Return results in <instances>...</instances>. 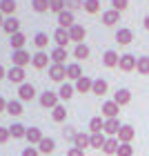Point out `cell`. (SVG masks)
Segmentation results:
<instances>
[{
	"mask_svg": "<svg viewBox=\"0 0 149 156\" xmlns=\"http://www.w3.org/2000/svg\"><path fill=\"white\" fill-rule=\"evenodd\" d=\"M60 101V96H58V91H51V89H47V91H42L40 94V105L42 107H47V109H54V107H58V103Z\"/></svg>",
	"mask_w": 149,
	"mask_h": 156,
	"instance_id": "1",
	"label": "cell"
},
{
	"mask_svg": "<svg viewBox=\"0 0 149 156\" xmlns=\"http://www.w3.org/2000/svg\"><path fill=\"white\" fill-rule=\"evenodd\" d=\"M49 78H51L54 83H65L67 78V65H56V62H51L49 65Z\"/></svg>",
	"mask_w": 149,
	"mask_h": 156,
	"instance_id": "2",
	"label": "cell"
},
{
	"mask_svg": "<svg viewBox=\"0 0 149 156\" xmlns=\"http://www.w3.org/2000/svg\"><path fill=\"white\" fill-rule=\"evenodd\" d=\"M31 58H33V56L27 51V49H18V51L11 54V62H13L16 67H27V65H31Z\"/></svg>",
	"mask_w": 149,
	"mask_h": 156,
	"instance_id": "3",
	"label": "cell"
},
{
	"mask_svg": "<svg viewBox=\"0 0 149 156\" xmlns=\"http://www.w3.org/2000/svg\"><path fill=\"white\" fill-rule=\"evenodd\" d=\"M25 67H16V65H11V69H7V80H11L13 85H23L25 83Z\"/></svg>",
	"mask_w": 149,
	"mask_h": 156,
	"instance_id": "4",
	"label": "cell"
},
{
	"mask_svg": "<svg viewBox=\"0 0 149 156\" xmlns=\"http://www.w3.org/2000/svg\"><path fill=\"white\" fill-rule=\"evenodd\" d=\"M69 31V40L71 42H76V45H80V42H85V38H87V29H85L82 25H74L71 29H67Z\"/></svg>",
	"mask_w": 149,
	"mask_h": 156,
	"instance_id": "5",
	"label": "cell"
},
{
	"mask_svg": "<svg viewBox=\"0 0 149 156\" xmlns=\"http://www.w3.org/2000/svg\"><path fill=\"white\" fill-rule=\"evenodd\" d=\"M138 65V58L133 54H123L120 56V62H118V67L123 69V72H133Z\"/></svg>",
	"mask_w": 149,
	"mask_h": 156,
	"instance_id": "6",
	"label": "cell"
},
{
	"mask_svg": "<svg viewBox=\"0 0 149 156\" xmlns=\"http://www.w3.org/2000/svg\"><path fill=\"white\" fill-rule=\"evenodd\" d=\"M120 120L118 118H105V127H102V134L105 136H118L120 132Z\"/></svg>",
	"mask_w": 149,
	"mask_h": 156,
	"instance_id": "7",
	"label": "cell"
},
{
	"mask_svg": "<svg viewBox=\"0 0 149 156\" xmlns=\"http://www.w3.org/2000/svg\"><path fill=\"white\" fill-rule=\"evenodd\" d=\"M76 25V18H74V11H60L58 13V27H62V29H71V27Z\"/></svg>",
	"mask_w": 149,
	"mask_h": 156,
	"instance_id": "8",
	"label": "cell"
},
{
	"mask_svg": "<svg viewBox=\"0 0 149 156\" xmlns=\"http://www.w3.org/2000/svg\"><path fill=\"white\" fill-rule=\"evenodd\" d=\"M18 98L20 101H33V98H36V87H33L31 83H23L18 87Z\"/></svg>",
	"mask_w": 149,
	"mask_h": 156,
	"instance_id": "9",
	"label": "cell"
},
{
	"mask_svg": "<svg viewBox=\"0 0 149 156\" xmlns=\"http://www.w3.org/2000/svg\"><path fill=\"white\" fill-rule=\"evenodd\" d=\"M118 23H120V11H116V9L102 11V25L105 27H116Z\"/></svg>",
	"mask_w": 149,
	"mask_h": 156,
	"instance_id": "10",
	"label": "cell"
},
{
	"mask_svg": "<svg viewBox=\"0 0 149 156\" xmlns=\"http://www.w3.org/2000/svg\"><path fill=\"white\" fill-rule=\"evenodd\" d=\"M120 114V105L113 103V101H105L102 103V116L105 118H118Z\"/></svg>",
	"mask_w": 149,
	"mask_h": 156,
	"instance_id": "11",
	"label": "cell"
},
{
	"mask_svg": "<svg viewBox=\"0 0 149 156\" xmlns=\"http://www.w3.org/2000/svg\"><path fill=\"white\" fill-rule=\"evenodd\" d=\"M111 101H113V103H118L120 107H123V105H129V101H131V91L127 89V87H118Z\"/></svg>",
	"mask_w": 149,
	"mask_h": 156,
	"instance_id": "12",
	"label": "cell"
},
{
	"mask_svg": "<svg viewBox=\"0 0 149 156\" xmlns=\"http://www.w3.org/2000/svg\"><path fill=\"white\" fill-rule=\"evenodd\" d=\"M131 40H133V31L129 27H120L116 31V42L118 45H131Z\"/></svg>",
	"mask_w": 149,
	"mask_h": 156,
	"instance_id": "13",
	"label": "cell"
},
{
	"mask_svg": "<svg viewBox=\"0 0 149 156\" xmlns=\"http://www.w3.org/2000/svg\"><path fill=\"white\" fill-rule=\"evenodd\" d=\"M49 60H51V56H49V54L36 51V54H33V58H31V65L36 69H45V67H49Z\"/></svg>",
	"mask_w": 149,
	"mask_h": 156,
	"instance_id": "14",
	"label": "cell"
},
{
	"mask_svg": "<svg viewBox=\"0 0 149 156\" xmlns=\"http://www.w3.org/2000/svg\"><path fill=\"white\" fill-rule=\"evenodd\" d=\"M133 136H136V129H133L131 125H123L116 138L120 140V143H131V140H133Z\"/></svg>",
	"mask_w": 149,
	"mask_h": 156,
	"instance_id": "15",
	"label": "cell"
},
{
	"mask_svg": "<svg viewBox=\"0 0 149 156\" xmlns=\"http://www.w3.org/2000/svg\"><path fill=\"white\" fill-rule=\"evenodd\" d=\"M74 87H76V91H78V94H89V91L94 89V80H91L89 76H82L80 80H76V85H74Z\"/></svg>",
	"mask_w": 149,
	"mask_h": 156,
	"instance_id": "16",
	"label": "cell"
},
{
	"mask_svg": "<svg viewBox=\"0 0 149 156\" xmlns=\"http://www.w3.org/2000/svg\"><path fill=\"white\" fill-rule=\"evenodd\" d=\"M2 29L9 34V36H13V34H18L20 31V20L16 16H9V18H5V25H2Z\"/></svg>",
	"mask_w": 149,
	"mask_h": 156,
	"instance_id": "17",
	"label": "cell"
},
{
	"mask_svg": "<svg viewBox=\"0 0 149 156\" xmlns=\"http://www.w3.org/2000/svg\"><path fill=\"white\" fill-rule=\"evenodd\" d=\"M118 62H120V56L116 54V51H113V49H107V51H105L102 54V65L105 67H118Z\"/></svg>",
	"mask_w": 149,
	"mask_h": 156,
	"instance_id": "18",
	"label": "cell"
},
{
	"mask_svg": "<svg viewBox=\"0 0 149 156\" xmlns=\"http://www.w3.org/2000/svg\"><path fill=\"white\" fill-rule=\"evenodd\" d=\"M54 40H56V47H65V49H67V42H71L69 40V31L62 29V27H58L54 31Z\"/></svg>",
	"mask_w": 149,
	"mask_h": 156,
	"instance_id": "19",
	"label": "cell"
},
{
	"mask_svg": "<svg viewBox=\"0 0 149 156\" xmlns=\"http://www.w3.org/2000/svg\"><path fill=\"white\" fill-rule=\"evenodd\" d=\"M80 78H82L80 62H69L67 65V80H80Z\"/></svg>",
	"mask_w": 149,
	"mask_h": 156,
	"instance_id": "20",
	"label": "cell"
},
{
	"mask_svg": "<svg viewBox=\"0 0 149 156\" xmlns=\"http://www.w3.org/2000/svg\"><path fill=\"white\" fill-rule=\"evenodd\" d=\"M74 147H78V150H85V147H91V134L78 132V134H76V138H74Z\"/></svg>",
	"mask_w": 149,
	"mask_h": 156,
	"instance_id": "21",
	"label": "cell"
},
{
	"mask_svg": "<svg viewBox=\"0 0 149 156\" xmlns=\"http://www.w3.org/2000/svg\"><path fill=\"white\" fill-rule=\"evenodd\" d=\"M49 56H51V62H56V65H65V60H67V49H65V47H54Z\"/></svg>",
	"mask_w": 149,
	"mask_h": 156,
	"instance_id": "22",
	"label": "cell"
},
{
	"mask_svg": "<svg viewBox=\"0 0 149 156\" xmlns=\"http://www.w3.org/2000/svg\"><path fill=\"white\" fill-rule=\"evenodd\" d=\"M118 147H120V140L116 136H107V143H105L102 152L107 156H113V154H118Z\"/></svg>",
	"mask_w": 149,
	"mask_h": 156,
	"instance_id": "23",
	"label": "cell"
},
{
	"mask_svg": "<svg viewBox=\"0 0 149 156\" xmlns=\"http://www.w3.org/2000/svg\"><path fill=\"white\" fill-rule=\"evenodd\" d=\"M9 45H11V49H13V51H18V49H25V45H27V36H25L23 31L13 34V36H11V40H9Z\"/></svg>",
	"mask_w": 149,
	"mask_h": 156,
	"instance_id": "24",
	"label": "cell"
},
{
	"mask_svg": "<svg viewBox=\"0 0 149 156\" xmlns=\"http://www.w3.org/2000/svg\"><path fill=\"white\" fill-rule=\"evenodd\" d=\"M25 138L29 140V145H38L45 136H42V132L38 129V127H27V136Z\"/></svg>",
	"mask_w": 149,
	"mask_h": 156,
	"instance_id": "25",
	"label": "cell"
},
{
	"mask_svg": "<svg viewBox=\"0 0 149 156\" xmlns=\"http://www.w3.org/2000/svg\"><path fill=\"white\" fill-rule=\"evenodd\" d=\"M16 9H18V2H16V0H0V11H2L7 18L13 16Z\"/></svg>",
	"mask_w": 149,
	"mask_h": 156,
	"instance_id": "26",
	"label": "cell"
},
{
	"mask_svg": "<svg viewBox=\"0 0 149 156\" xmlns=\"http://www.w3.org/2000/svg\"><path fill=\"white\" fill-rule=\"evenodd\" d=\"M89 54H91V51H89V47L85 45V42H80V45H76V47H74V58H76L78 62H80V60H87V58H89Z\"/></svg>",
	"mask_w": 149,
	"mask_h": 156,
	"instance_id": "27",
	"label": "cell"
},
{
	"mask_svg": "<svg viewBox=\"0 0 149 156\" xmlns=\"http://www.w3.org/2000/svg\"><path fill=\"white\" fill-rule=\"evenodd\" d=\"M38 150H40V154H51V152L56 150V140L49 138V136H45V138L38 143Z\"/></svg>",
	"mask_w": 149,
	"mask_h": 156,
	"instance_id": "28",
	"label": "cell"
},
{
	"mask_svg": "<svg viewBox=\"0 0 149 156\" xmlns=\"http://www.w3.org/2000/svg\"><path fill=\"white\" fill-rule=\"evenodd\" d=\"M107 89H109V85L105 78H96L94 80V89H91V94H96V96H105L107 94Z\"/></svg>",
	"mask_w": 149,
	"mask_h": 156,
	"instance_id": "29",
	"label": "cell"
},
{
	"mask_svg": "<svg viewBox=\"0 0 149 156\" xmlns=\"http://www.w3.org/2000/svg\"><path fill=\"white\" fill-rule=\"evenodd\" d=\"M74 91H76V87H74V85H69V83H62V85H60V89H58V96H60V101H69V98L74 96Z\"/></svg>",
	"mask_w": 149,
	"mask_h": 156,
	"instance_id": "30",
	"label": "cell"
},
{
	"mask_svg": "<svg viewBox=\"0 0 149 156\" xmlns=\"http://www.w3.org/2000/svg\"><path fill=\"white\" fill-rule=\"evenodd\" d=\"M102 127H105V118L102 116H94V118L89 120V132L91 134H100Z\"/></svg>",
	"mask_w": 149,
	"mask_h": 156,
	"instance_id": "31",
	"label": "cell"
},
{
	"mask_svg": "<svg viewBox=\"0 0 149 156\" xmlns=\"http://www.w3.org/2000/svg\"><path fill=\"white\" fill-rule=\"evenodd\" d=\"M7 114L9 116H20L23 114V101H9L7 103Z\"/></svg>",
	"mask_w": 149,
	"mask_h": 156,
	"instance_id": "32",
	"label": "cell"
},
{
	"mask_svg": "<svg viewBox=\"0 0 149 156\" xmlns=\"http://www.w3.org/2000/svg\"><path fill=\"white\" fill-rule=\"evenodd\" d=\"M9 134L13 138H25L27 136V127L23 125V123H13L11 127H9Z\"/></svg>",
	"mask_w": 149,
	"mask_h": 156,
	"instance_id": "33",
	"label": "cell"
},
{
	"mask_svg": "<svg viewBox=\"0 0 149 156\" xmlns=\"http://www.w3.org/2000/svg\"><path fill=\"white\" fill-rule=\"evenodd\" d=\"M51 118L56 120V123H62V120L67 118V107L65 105H58V107L51 109Z\"/></svg>",
	"mask_w": 149,
	"mask_h": 156,
	"instance_id": "34",
	"label": "cell"
},
{
	"mask_svg": "<svg viewBox=\"0 0 149 156\" xmlns=\"http://www.w3.org/2000/svg\"><path fill=\"white\" fill-rule=\"evenodd\" d=\"M105 143H107V136L100 132V134H91V147L94 150H102Z\"/></svg>",
	"mask_w": 149,
	"mask_h": 156,
	"instance_id": "35",
	"label": "cell"
},
{
	"mask_svg": "<svg viewBox=\"0 0 149 156\" xmlns=\"http://www.w3.org/2000/svg\"><path fill=\"white\" fill-rule=\"evenodd\" d=\"M33 45H36V47L40 49V51H42V49H45V47L49 45V36H47L45 31H38L36 36H33Z\"/></svg>",
	"mask_w": 149,
	"mask_h": 156,
	"instance_id": "36",
	"label": "cell"
},
{
	"mask_svg": "<svg viewBox=\"0 0 149 156\" xmlns=\"http://www.w3.org/2000/svg\"><path fill=\"white\" fill-rule=\"evenodd\" d=\"M31 9L36 11V13L49 11V0H31Z\"/></svg>",
	"mask_w": 149,
	"mask_h": 156,
	"instance_id": "37",
	"label": "cell"
},
{
	"mask_svg": "<svg viewBox=\"0 0 149 156\" xmlns=\"http://www.w3.org/2000/svg\"><path fill=\"white\" fill-rule=\"evenodd\" d=\"M67 9V0H49V11L54 13H60Z\"/></svg>",
	"mask_w": 149,
	"mask_h": 156,
	"instance_id": "38",
	"label": "cell"
},
{
	"mask_svg": "<svg viewBox=\"0 0 149 156\" xmlns=\"http://www.w3.org/2000/svg\"><path fill=\"white\" fill-rule=\"evenodd\" d=\"M136 69H138V74H143V76H147V74H149V56H140Z\"/></svg>",
	"mask_w": 149,
	"mask_h": 156,
	"instance_id": "39",
	"label": "cell"
},
{
	"mask_svg": "<svg viewBox=\"0 0 149 156\" xmlns=\"http://www.w3.org/2000/svg\"><path fill=\"white\" fill-rule=\"evenodd\" d=\"M82 9L87 13H98V11H100V0H85Z\"/></svg>",
	"mask_w": 149,
	"mask_h": 156,
	"instance_id": "40",
	"label": "cell"
},
{
	"mask_svg": "<svg viewBox=\"0 0 149 156\" xmlns=\"http://www.w3.org/2000/svg\"><path fill=\"white\" fill-rule=\"evenodd\" d=\"M116 156H133V147H131V143H120Z\"/></svg>",
	"mask_w": 149,
	"mask_h": 156,
	"instance_id": "41",
	"label": "cell"
},
{
	"mask_svg": "<svg viewBox=\"0 0 149 156\" xmlns=\"http://www.w3.org/2000/svg\"><path fill=\"white\" fill-rule=\"evenodd\" d=\"M127 7H129V0H111V9H116L120 13H123Z\"/></svg>",
	"mask_w": 149,
	"mask_h": 156,
	"instance_id": "42",
	"label": "cell"
},
{
	"mask_svg": "<svg viewBox=\"0 0 149 156\" xmlns=\"http://www.w3.org/2000/svg\"><path fill=\"white\" fill-rule=\"evenodd\" d=\"M82 7H85V0H67V9H69V11L82 9Z\"/></svg>",
	"mask_w": 149,
	"mask_h": 156,
	"instance_id": "43",
	"label": "cell"
},
{
	"mask_svg": "<svg viewBox=\"0 0 149 156\" xmlns=\"http://www.w3.org/2000/svg\"><path fill=\"white\" fill-rule=\"evenodd\" d=\"M76 134H78V132L74 129V127H71V125H67V127H65V129H62V136H65L67 140H74V138H76Z\"/></svg>",
	"mask_w": 149,
	"mask_h": 156,
	"instance_id": "44",
	"label": "cell"
},
{
	"mask_svg": "<svg viewBox=\"0 0 149 156\" xmlns=\"http://www.w3.org/2000/svg\"><path fill=\"white\" fill-rule=\"evenodd\" d=\"M23 156H40V150H38V147H33V145H29V147H25V150H23Z\"/></svg>",
	"mask_w": 149,
	"mask_h": 156,
	"instance_id": "45",
	"label": "cell"
},
{
	"mask_svg": "<svg viewBox=\"0 0 149 156\" xmlns=\"http://www.w3.org/2000/svg\"><path fill=\"white\" fill-rule=\"evenodd\" d=\"M11 138V134H9V127H0V145L7 143V140Z\"/></svg>",
	"mask_w": 149,
	"mask_h": 156,
	"instance_id": "46",
	"label": "cell"
},
{
	"mask_svg": "<svg viewBox=\"0 0 149 156\" xmlns=\"http://www.w3.org/2000/svg\"><path fill=\"white\" fill-rule=\"evenodd\" d=\"M67 156H85V150H78V147H69Z\"/></svg>",
	"mask_w": 149,
	"mask_h": 156,
	"instance_id": "47",
	"label": "cell"
},
{
	"mask_svg": "<svg viewBox=\"0 0 149 156\" xmlns=\"http://www.w3.org/2000/svg\"><path fill=\"white\" fill-rule=\"evenodd\" d=\"M2 112H7V101L0 96V114H2Z\"/></svg>",
	"mask_w": 149,
	"mask_h": 156,
	"instance_id": "48",
	"label": "cell"
},
{
	"mask_svg": "<svg viewBox=\"0 0 149 156\" xmlns=\"http://www.w3.org/2000/svg\"><path fill=\"white\" fill-rule=\"evenodd\" d=\"M2 78H7V69L0 65V80H2Z\"/></svg>",
	"mask_w": 149,
	"mask_h": 156,
	"instance_id": "49",
	"label": "cell"
},
{
	"mask_svg": "<svg viewBox=\"0 0 149 156\" xmlns=\"http://www.w3.org/2000/svg\"><path fill=\"white\" fill-rule=\"evenodd\" d=\"M143 27H145V29L149 31V16H145V20H143Z\"/></svg>",
	"mask_w": 149,
	"mask_h": 156,
	"instance_id": "50",
	"label": "cell"
},
{
	"mask_svg": "<svg viewBox=\"0 0 149 156\" xmlns=\"http://www.w3.org/2000/svg\"><path fill=\"white\" fill-rule=\"evenodd\" d=\"M2 25H5V13L0 11V27H2Z\"/></svg>",
	"mask_w": 149,
	"mask_h": 156,
	"instance_id": "51",
	"label": "cell"
}]
</instances>
